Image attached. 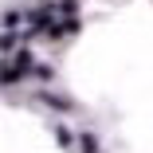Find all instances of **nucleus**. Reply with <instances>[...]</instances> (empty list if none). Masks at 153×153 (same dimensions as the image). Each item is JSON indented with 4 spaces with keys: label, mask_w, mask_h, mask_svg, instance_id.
Instances as JSON below:
<instances>
[{
    "label": "nucleus",
    "mask_w": 153,
    "mask_h": 153,
    "mask_svg": "<svg viewBox=\"0 0 153 153\" xmlns=\"http://www.w3.org/2000/svg\"><path fill=\"white\" fill-rule=\"evenodd\" d=\"M82 153H98V141H94V137H90V134L82 137Z\"/></svg>",
    "instance_id": "f257e3e1"
}]
</instances>
